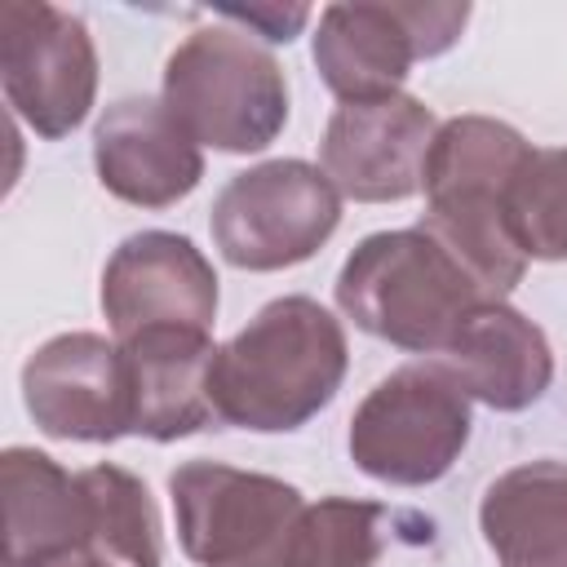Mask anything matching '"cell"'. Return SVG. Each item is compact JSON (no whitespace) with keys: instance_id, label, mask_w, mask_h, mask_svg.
Segmentation results:
<instances>
[{"instance_id":"30bf717a","label":"cell","mask_w":567,"mask_h":567,"mask_svg":"<svg viewBox=\"0 0 567 567\" xmlns=\"http://www.w3.org/2000/svg\"><path fill=\"white\" fill-rule=\"evenodd\" d=\"M102 315L115 341L146 328H199L217 319L213 261L173 230L128 235L102 270Z\"/></svg>"},{"instance_id":"7a4b0ae2","label":"cell","mask_w":567,"mask_h":567,"mask_svg":"<svg viewBox=\"0 0 567 567\" xmlns=\"http://www.w3.org/2000/svg\"><path fill=\"white\" fill-rule=\"evenodd\" d=\"M483 301L474 279L421 226L368 235L337 275L341 315L412 354H443L461 319Z\"/></svg>"},{"instance_id":"8fae6325","label":"cell","mask_w":567,"mask_h":567,"mask_svg":"<svg viewBox=\"0 0 567 567\" xmlns=\"http://www.w3.org/2000/svg\"><path fill=\"white\" fill-rule=\"evenodd\" d=\"M22 399L49 439L115 443L128 434V381L120 346L97 332H62L22 368Z\"/></svg>"},{"instance_id":"8992f818","label":"cell","mask_w":567,"mask_h":567,"mask_svg":"<svg viewBox=\"0 0 567 567\" xmlns=\"http://www.w3.org/2000/svg\"><path fill=\"white\" fill-rule=\"evenodd\" d=\"M341 221V195L306 159H266L235 173L213 204V244L239 270H284L315 257Z\"/></svg>"},{"instance_id":"e0dca14e","label":"cell","mask_w":567,"mask_h":567,"mask_svg":"<svg viewBox=\"0 0 567 567\" xmlns=\"http://www.w3.org/2000/svg\"><path fill=\"white\" fill-rule=\"evenodd\" d=\"M89 505V545L111 567H159V509L146 483L120 465L80 470Z\"/></svg>"},{"instance_id":"4fadbf2b","label":"cell","mask_w":567,"mask_h":567,"mask_svg":"<svg viewBox=\"0 0 567 567\" xmlns=\"http://www.w3.org/2000/svg\"><path fill=\"white\" fill-rule=\"evenodd\" d=\"M128 381V434L173 443L217 421V346L199 328H146L115 341Z\"/></svg>"},{"instance_id":"5b68a950","label":"cell","mask_w":567,"mask_h":567,"mask_svg":"<svg viewBox=\"0 0 567 567\" xmlns=\"http://www.w3.org/2000/svg\"><path fill=\"white\" fill-rule=\"evenodd\" d=\"M177 540L199 567H288V545L306 509L284 478L221 461H186L168 474Z\"/></svg>"},{"instance_id":"ac0fdd59","label":"cell","mask_w":567,"mask_h":567,"mask_svg":"<svg viewBox=\"0 0 567 567\" xmlns=\"http://www.w3.org/2000/svg\"><path fill=\"white\" fill-rule=\"evenodd\" d=\"M385 505L354 496H323L301 509L288 567H372L385 549Z\"/></svg>"},{"instance_id":"3957f363","label":"cell","mask_w":567,"mask_h":567,"mask_svg":"<svg viewBox=\"0 0 567 567\" xmlns=\"http://www.w3.org/2000/svg\"><path fill=\"white\" fill-rule=\"evenodd\" d=\"M164 106L213 151H266L288 124V80L239 27H199L164 62Z\"/></svg>"},{"instance_id":"9a60e30c","label":"cell","mask_w":567,"mask_h":567,"mask_svg":"<svg viewBox=\"0 0 567 567\" xmlns=\"http://www.w3.org/2000/svg\"><path fill=\"white\" fill-rule=\"evenodd\" d=\"M4 487V567H44L89 545V505L80 474H66L49 452L9 447L0 456Z\"/></svg>"},{"instance_id":"277c9868","label":"cell","mask_w":567,"mask_h":567,"mask_svg":"<svg viewBox=\"0 0 567 567\" xmlns=\"http://www.w3.org/2000/svg\"><path fill=\"white\" fill-rule=\"evenodd\" d=\"M470 394L439 363L381 377L350 416V461L390 487L439 483L470 443Z\"/></svg>"},{"instance_id":"52a82bcc","label":"cell","mask_w":567,"mask_h":567,"mask_svg":"<svg viewBox=\"0 0 567 567\" xmlns=\"http://www.w3.org/2000/svg\"><path fill=\"white\" fill-rule=\"evenodd\" d=\"M470 4H328L315 31V66L341 102L394 97L416 58L456 44Z\"/></svg>"},{"instance_id":"44dd1931","label":"cell","mask_w":567,"mask_h":567,"mask_svg":"<svg viewBox=\"0 0 567 567\" xmlns=\"http://www.w3.org/2000/svg\"><path fill=\"white\" fill-rule=\"evenodd\" d=\"M44 567H111V563L97 558L93 549H71V554H62V558H49Z\"/></svg>"},{"instance_id":"2e32d148","label":"cell","mask_w":567,"mask_h":567,"mask_svg":"<svg viewBox=\"0 0 567 567\" xmlns=\"http://www.w3.org/2000/svg\"><path fill=\"white\" fill-rule=\"evenodd\" d=\"M478 527L501 567H567V465L505 470L478 505Z\"/></svg>"},{"instance_id":"7c38bea8","label":"cell","mask_w":567,"mask_h":567,"mask_svg":"<svg viewBox=\"0 0 567 567\" xmlns=\"http://www.w3.org/2000/svg\"><path fill=\"white\" fill-rule=\"evenodd\" d=\"M97 182L137 208H168L204 177L199 142L173 120L164 97H124L93 128Z\"/></svg>"},{"instance_id":"5bb4252c","label":"cell","mask_w":567,"mask_h":567,"mask_svg":"<svg viewBox=\"0 0 567 567\" xmlns=\"http://www.w3.org/2000/svg\"><path fill=\"white\" fill-rule=\"evenodd\" d=\"M434 363L470 399L496 412L532 408L554 381V350L545 332L505 301H483L470 310Z\"/></svg>"},{"instance_id":"ffe728a7","label":"cell","mask_w":567,"mask_h":567,"mask_svg":"<svg viewBox=\"0 0 567 567\" xmlns=\"http://www.w3.org/2000/svg\"><path fill=\"white\" fill-rule=\"evenodd\" d=\"M221 18L248 27V35H266V40H275V44H288V40L310 22V9H306V4H288V9H284V4H248V9L226 4Z\"/></svg>"},{"instance_id":"9c48e42d","label":"cell","mask_w":567,"mask_h":567,"mask_svg":"<svg viewBox=\"0 0 567 567\" xmlns=\"http://www.w3.org/2000/svg\"><path fill=\"white\" fill-rule=\"evenodd\" d=\"M434 133V111L408 93L381 102H341L323 128L319 159L337 195L359 204H390L425 186Z\"/></svg>"},{"instance_id":"6da1fadb","label":"cell","mask_w":567,"mask_h":567,"mask_svg":"<svg viewBox=\"0 0 567 567\" xmlns=\"http://www.w3.org/2000/svg\"><path fill=\"white\" fill-rule=\"evenodd\" d=\"M346 328L310 297L261 306L213 363L217 421L279 434L306 425L346 381Z\"/></svg>"},{"instance_id":"d6986e66","label":"cell","mask_w":567,"mask_h":567,"mask_svg":"<svg viewBox=\"0 0 567 567\" xmlns=\"http://www.w3.org/2000/svg\"><path fill=\"white\" fill-rule=\"evenodd\" d=\"M509 221L527 257L567 261V146L527 159L509 190Z\"/></svg>"},{"instance_id":"ba28073f","label":"cell","mask_w":567,"mask_h":567,"mask_svg":"<svg viewBox=\"0 0 567 567\" xmlns=\"http://www.w3.org/2000/svg\"><path fill=\"white\" fill-rule=\"evenodd\" d=\"M0 84L18 120L40 137H66L97 97L89 27L44 0H9L0 13Z\"/></svg>"}]
</instances>
